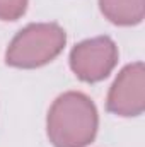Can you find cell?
<instances>
[{
    "label": "cell",
    "instance_id": "7a4b0ae2",
    "mask_svg": "<svg viewBox=\"0 0 145 147\" xmlns=\"http://www.w3.org/2000/svg\"><path fill=\"white\" fill-rule=\"evenodd\" d=\"M67 43L65 31L55 22H38L21 29L10 41L5 62L15 69H38L55 60Z\"/></svg>",
    "mask_w": 145,
    "mask_h": 147
},
{
    "label": "cell",
    "instance_id": "5b68a950",
    "mask_svg": "<svg viewBox=\"0 0 145 147\" xmlns=\"http://www.w3.org/2000/svg\"><path fill=\"white\" fill-rule=\"evenodd\" d=\"M99 9L116 26H137L145 16V0H99Z\"/></svg>",
    "mask_w": 145,
    "mask_h": 147
},
{
    "label": "cell",
    "instance_id": "8992f818",
    "mask_svg": "<svg viewBox=\"0 0 145 147\" xmlns=\"http://www.w3.org/2000/svg\"><path fill=\"white\" fill-rule=\"evenodd\" d=\"M26 9L28 0H0V21H17Z\"/></svg>",
    "mask_w": 145,
    "mask_h": 147
},
{
    "label": "cell",
    "instance_id": "3957f363",
    "mask_svg": "<svg viewBox=\"0 0 145 147\" xmlns=\"http://www.w3.org/2000/svg\"><path fill=\"white\" fill-rule=\"evenodd\" d=\"M118 63V48L109 36H97L75 45L70 51V69L84 82L106 79Z\"/></svg>",
    "mask_w": 145,
    "mask_h": 147
},
{
    "label": "cell",
    "instance_id": "6da1fadb",
    "mask_svg": "<svg viewBox=\"0 0 145 147\" xmlns=\"http://www.w3.org/2000/svg\"><path fill=\"white\" fill-rule=\"evenodd\" d=\"M99 116L92 99L68 91L55 99L48 111L46 130L55 147H85L97 134Z\"/></svg>",
    "mask_w": 145,
    "mask_h": 147
},
{
    "label": "cell",
    "instance_id": "277c9868",
    "mask_svg": "<svg viewBox=\"0 0 145 147\" xmlns=\"http://www.w3.org/2000/svg\"><path fill=\"white\" fill-rule=\"evenodd\" d=\"M106 108L118 116H138L145 110V67L142 62L126 65L108 92Z\"/></svg>",
    "mask_w": 145,
    "mask_h": 147
}]
</instances>
